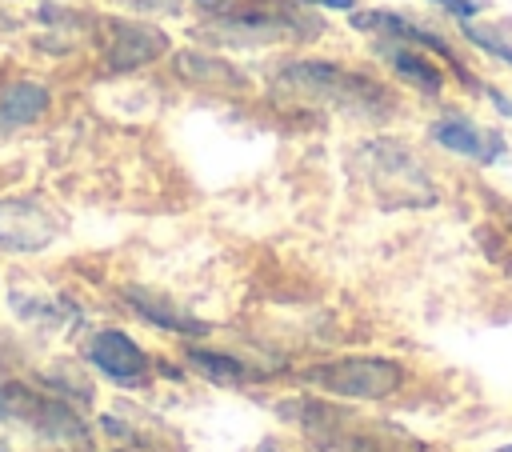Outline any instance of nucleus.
Listing matches in <instances>:
<instances>
[{
    "label": "nucleus",
    "mask_w": 512,
    "mask_h": 452,
    "mask_svg": "<svg viewBox=\"0 0 512 452\" xmlns=\"http://www.w3.org/2000/svg\"><path fill=\"white\" fill-rule=\"evenodd\" d=\"M272 84L296 100L324 104V108H348V112H376L384 104L380 84H372L360 72H348L332 60H284L272 72Z\"/></svg>",
    "instance_id": "2"
},
{
    "label": "nucleus",
    "mask_w": 512,
    "mask_h": 452,
    "mask_svg": "<svg viewBox=\"0 0 512 452\" xmlns=\"http://www.w3.org/2000/svg\"><path fill=\"white\" fill-rule=\"evenodd\" d=\"M124 300L136 308V316H144V320H148V324H156V328L184 332V336H200V332H208V324H204V320H196L192 312L172 308L168 300H156V296H152V292H144V288H128V292H124Z\"/></svg>",
    "instance_id": "12"
},
{
    "label": "nucleus",
    "mask_w": 512,
    "mask_h": 452,
    "mask_svg": "<svg viewBox=\"0 0 512 452\" xmlns=\"http://www.w3.org/2000/svg\"><path fill=\"white\" fill-rule=\"evenodd\" d=\"M304 380L340 400H388L404 384V368L388 356H340L304 372Z\"/></svg>",
    "instance_id": "4"
},
{
    "label": "nucleus",
    "mask_w": 512,
    "mask_h": 452,
    "mask_svg": "<svg viewBox=\"0 0 512 452\" xmlns=\"http://www.w3.org/2000/svg\"><path fill=\"white\" fill-rule=\"evenodd\" d=\"M300 4H316V8H332V12H352L356 0H300Z\"/></svg>",
    "instance_id": "17"
},
{
    "label": "nucleus",
    "mask_w": 512,
    "mask_h": 452,
    "mask_svg": "<svg viewBox=\"0 0 512 452\" xmlns=\"http://www.w3.org/2000/svg\"><path fill=\"white\" fill-rule=\"evenodd\" d=\"M56 236V220L36 200H0V248L40 252Z\"/></svg>",
    "instance_id": "6"
},
{
    "label": "nucleus",
    "mask_w": 512,
    "mask_h": 452,
    "mask_svg": "<svg viewBox=\"0 0 512 452\" xmlns=\"http://www.w3.org/2000/svg\"><path fill=\"white\" fill-rule=\"evenodd\" d=\"M428 132H432V140H436L440 148H448V152H456V156H468V160H476V164H492V160H500L504 148H508L496 128H484V124H476V120H468V116H460V112H448V116L432 120Z\"/></svg>",
    "instance_id": "8"
},
{
    "label": "nucleus",
    "mask_w": 512,
    "mask_h": 452,
    "mask_svg": "<svg viewBox=\"0 0 512 452\" xmlns=\"http://www.w3.org/2000/svg\"><path fill=\"white\" fill-rule=\"evenodd\" d=\"M188 364L204 376V380H212V384H228V388H236V384H248V380H256L252 376V368L244 364V360H236V356H228V352H212V348H192L188 344Z\"/></svg>",
    "instance_id": "13"
},
{
    "label": "nucleus",
    "mask_w": 512,
    "mask_h": 452,
    "mask_svg": "<svg viewBox=\"0 0 512 452\" xmlns=\"http://www.w3.org/2000/svg\"><path fill=\"white\" fill-rule=\"evenodd\" d=\"M436 8H444V12H452L456 20H472L480 8H484V0H432Z\"/></svg>",
    "instance_id": "16"
},
{
    "label": "nucleus",
    "mask_w": 512,
    "mask_h": 452,
    "mask_svg": "<svg viewBox=\"0 0 512 452\" xmlns=\"http://www.w3.org/2000/svg\"><path fill=\"white\" fill-rule=\"evenodd\" d=\"M88 360L96 364L100 376H108L116 388H140L152 376V360L148 352L120 328H100L88 340Z\"/></svg>",
    "instance_id": "5"
},
{
    "label": "nucleus",
    "mask_w": 512,
    "mask_h": 452,
    "mask_svg": "<svg viewBox=\"0 0 512 452\" xmlns=\"http://www.w3.org/2000/svg\"><path fill=\"white\" fill-rule=\"evenodd\" d=\"M460 32H464V36H468L476 48H484L488 56H496V60H504V64L512 68V44H508V40H500L492 28H476V24H464Z\"/></svg>",
    "instance_id": "15"
},
{
    "label": "nucleus",
    "mask_w": 512,
    "mask_h": 452,
    "mask_svg": "<svg viewBox=\"0 0 512 452\" xmlns=\"http://www.w3.org/2000/svg\"><path fill=\"white\" fill-rule=\"evenodd\" d=\"M260 452H276V448H272V444H268V448H260Z\"/></svg>",
    "instance_id": "20"
},
{
    "label": "nucleus",
    "mask_w": 512,
    "mask_h": 452,
    "mask_svg": "<svg viewBox=\"0 0 512 452\" xmlns=\"http://www.w3.org/2000/svg\"><path fill=\"white\" fill-rule=\"evenodd\" d=\"M0 416H8V400L4 396H0Z\"/></svg>",
    "instance_id": "18"
},
{
    "label": "nucleus",
    "mask_w": 512,
    "mask_h": 452,
    "mask_svg": "<svg viewBox=\"0 0 512 452\" xmlns=\"http://www.w3.org/2000/svg\"><path fill=\"white\" fill-rule=\"evenodd\" d=\"M496 452H512V444H508V448H496Z\"/></svg>",
    "instance_id": "19"
},
{
    "label": "nucleus",
    "mask_w": 512,
    "mask_h": 452,
    "mask_svg": "<svg viewBox=\"0 0 512 452\" xmlns=\"http://www.w3.org/2000/svg\"><path fill=\"white\" fill-rule=\"evenodd\" d=\"M168 52V36L152 24H136V20H112L108 24V40H104V60L112 72H132L140 64H152L156 56Z\"/></svg>",
    "instance_id": "7"
},
{
    "label": "nucleus",
    "mask_w": 512,
    "mask_h": 452,
    "mask_svg": "<svg viewBox=\"0 0 512 452\" xmlns=\"http://www.w3.org/2000/svg\"><path fill=\"white\" fill-rule=\"evenodd\" d=\"M180 72L188 76V80H200V76H220V80H232V84H240V76L224 64V60H208V56H196V52H184L180 56Z\"/></svg>",
    "instance_id": "14"
},
{
    "label": "nucleus",
    "mask_w": 512,
    "mask_h": 452,
    "mask_svg": "<svg viewBox=\"0 0 512 452\" xmlns=\"http://www.w3.org/2000/svg\"><path fill=\"white\" fill-rule=\"evenodd\" d=\"M360 168H364L368 184L376 188V196L388 208H400V204H432L436 200L432 176L396 140H372V144H364L360 148Z\"/></svg>",
    "instance_id": "3"
},
{
    "label": "nucleus",
    "mask_w": 512,
    "mask_h": 452,
    "mask_svg": "<svg viewBox=\"0 0 512 452\" xmlns=\"http://www.w3.org/2000/svg\"><path fill=\"white\" fill-rule=\"evenodd\" d=\"M48 112V88L36 80H16L8 88H0V132L24 128L32 120H40Z\"/></svg>",
    "instance_id": "11"
},
{
    "label": "nucleus",
    "mask_w": 512,
    "mask_h": 452,
    "mask_svg": "<svg viewBox=\"0 0 512 452\" xmlns=\"http://www.w3.org/2000/svg\"><path fill=\"white\" fill-rule=\"evenodd\" d=\"M292 408H296L292 412L296 424L308 432V440L320 452H424L416 436H408L404 428L388 420H368V416H356L348 408L320 404V400H304Z\"/></svg>",
    "instance_id": "1"
},
{
    "label": "nucleus",
    "mask_w": 512,
    "mask_h": 452,
    "mask_svg": "<svg viewBox=\"0 0 512 452\" xmlns=\"http://www.w3.org/2000/svg\"><path fill=\"white\" fill-rule=\"evenodd\" d=\"M380 56L392 64L396 76H404L412 88H420L424 96H440L444 92V72L416 48V44H404V40H384L380 44Z\"/></svg>",
    "instance_id": "10"
},
{
    "label": "nucleus",
    "mask_w": 512,
    "mask_h": 452,
    "mask_svg": "<svg viewBox=\"0 0 512 452\" xmlns=\"http://www.w3.org/2000/svg\"><path fill=\"white\" fill-rule=\"evenodd\" d=\"M352 28H360V32H376V36H384V40H404V44H416V48H428V52H436V56H444L456 72H460V80H468L472 84V76L460 68V60L452 56V48L436 36V32H428L424 24H416V20H408V16H400V12H384V8H376V12H356L352 16Z\"/></svg>",
    "instance_id": "9"
}]
</instances>
